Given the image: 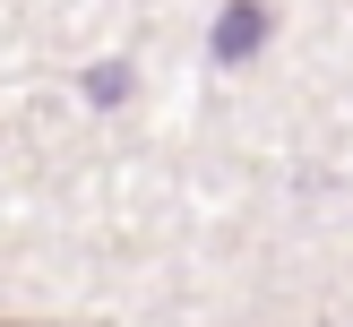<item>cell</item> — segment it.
I'll return each instance as SVG.
<instances>
[{
    "mask_svg": "<svg viewBox=\"0 0 353 327\" xmlns=\"http://www.w3.org/2000/svg\"><path fill=\"white\" fill-rule=\"evenodd\" d=\"M268 0H224V17H216V34H207V52H216V69H241L259 43H268Z\"/></svg>",
    "mask_w": 353,
    "mask_h": 327,
    "instance_id": "6da1fadb",
    "label": "cell"
},
{
    "mask_svg": "<svg viewBox=\"0 0 353 327\" xmlns=\"http://www.w3.org/2000/svg\"><path fill=\"white\" fill-rule=\"evenodd\" d=\"M130 95V61H95V78H86V103H121Z\"/></svg>",
    "mask_w": 353,
    "mask_h": 327,
    "instance_id": "7a4b0ae2",
    "label": "cell"
}]
</instances>
